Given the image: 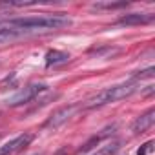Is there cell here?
Here are the masks:
<instances>
[{
	"label": "cell",
	"mask_w": 155,
	"mask_h": 155,
	"mask_svg": "<svg viewBox=\"0 0 155 155\" xmlns=\"http://www.w3.org/2000/svg\"><path fill=\"white\" fill-rule=\"evenodd\" d=\"M155 122V110L150 108L146 113L139 115L135 120H133V126H131V131L133 133H144L146 130H150Z\"/></svg>",
	"instance_id": "8992f818"
},
{
	"label": "cell",
	"mask_w": 155,
	"mask_h": 155,
	"mask_svg": "<svg viewBox=\"0 0 155 155\" xmlns=\"http://www.w3.org/2000/svg\"><path fill=\"white\" fill-rule=\"evenodd\" d=\"M101 139H102L101 135H95V137H91V139H90V140H88V142H86V144H84L82 148H81V151H82V153L90 151V150H91L93 146H97V144H99V140H101Z\"/></svg>",
	"instance_id": "4fadbf2b"
},
{
	"label": "cell",
	"mask_w": 155,
	"mask_h": 155,
	"mask_svg": "<svg viewBox=\"0 0 155 155\" xmlns=\"http://www.w3.org/2000/svg\"><path fill=\"white\" fill-rule=\"evenodd\" d=\"M48 86L46 84H29L28 88H24L18 95H15L11 101H9V106H22V104H28L31 102L38 93H42Z\"/></svg>",
	"instance_id": "277c9868"
},
{
	"label": "cell",
	"mask_w": 155,
	"mask_h": 155,
	"mask_svg": "<svg viewBox=\"0 0 155 155\" xmlns=\"http://www.w3.org/2000/svg\"><path fill=\"white\" fill-rule=\"evenodd\" d=\"M128 2H117V4H111V2H106V4H95L93 8L95 9H119V8H126Z\"/></svg>",
	"instance_id": "7c38bea8"
},
{
	"label": "cell",
	"mask_w": 155,
	"mask_h": 155,
	"mask_svg": "<svg viewBox=\"0 0 155 155\" xmlns=\"http://www.w3.org/2000/svg\"><path fill=\"white\" fill-rule=\"evenodd\" d=\"M31 140H33V133H22V135L11 139L9 142H6L4 146H0V155H15L17 151L26 148Z\"/></svg>",
	"instance_id": "5b68a950"
},
{
	"label": "cell",
	"mask_w": 155,
	"mask_h": 155,
	"mask_svg": "<svg viewBox=\"0 0 155 155\" xmlns=\"http://www.w3.org/2000/svg\"><path fill=\"white\" fill-rule=\"evenodd\" d=\"M35 155H38V153H35Z\"/></svg>",
	"instance_id": "9a60e30c"
},
{
	"label": "cell",
	"mask_w": 155,
	"mask_h": 155,
	"mask_svg": "<svg viewBox=\"0 0 155 155\" xmlns=\"http://www.w3.org/2000/svg\"><path fill=\"white\" fill-rule=\"evenodd\" d=\"M151 144H153L151 140H150V142H146V144H144V146H142V148L137 151V155H146L148 151H151Z\"/></svg>",
	"instance_id": "5bb4252c"
},
{
	"label": "cell",
	"mask_w": 155,
	"mask_h": 155,
	"mask_svg": "<svg viewBox=\"0 0 155 155\" xmlns=\"http://www.w3.org/2000/svg\"><path fill=\"white\" fill-rule=\"evenodd\" d=\"M137 90H139V82L131 79V81H128V82H124V84H117V86L106 88V90H102L101 93L93 95L91 99L86 101V108H99V106H104V104H110V102L122 101V99L133 95Z\"/></svg>",
	"instance_id": "7a4b0ae2"
},
{
	"label": "cell",
	"mask_w": 155,
	"mask_h": 155,
	"mask_svg": "<svg viewBox=\"0 0 155 155\" xmlns=\"http://www.w3.org/2000/svg\"><path fill=\"white\" fill-rule=\"evenodd\" d=\"M22 37H26V33L20 31V29L9 28V26H2V28H0V44H8V42L18 40Z\"/></svg>",
	"instance_id": "ba28073f"
},
{
	"label": "cell",
	"mask_w": 155,
	"mask_h": 155,
	"mask_svg": "<svg viewBox=\"0 0 155 155\" xmlns=\"http://www.w3.org/2000/svg\"><path fill=\"white\" fill-rule=\"evenodd\" d=\"M79 110V104H68V106H62V108H58L46 122H44V128L46 130H58L62 124H66L73 115H75V111Z\"/></svg>",
	"instance_id": "3957f363"
},
{
	"label": "cell",
	"mask_w": 155,
	"mask_h": 155,
	"mask_svg": "<svg viewBox=\"0 0 155 155\" xmlns=\"http://www.w3.org/2000/svg\"><path fill=\"white\" fill-rule=\"evenodd\" d=\"M153 20V15H144V13H130L120 17L117 22L120 26H140V24H148Z\"/></svg>",
	"instance_id": "52a82bcc"
},
{
	"label": "cell",
	"mask_w": 155,
	"mask_h": 155,
	"mask_svg": "<svg viewBox=\"0 0 155 155\" xmlns=\"http://www.w3.org/2000/svg\"><path fill=\"white\" fill-rule=\"evenodd\" d=\"M119 150H120V140H113V142L102 146L99 150V153H95V155H115Z\"/></svg>",
	"instance_id": "30bf717a"
},
{
	"label": "cell",
	"mask_w": 155,
	"mask_h": 155,
	"mask_svg": "<svg viewBox=\"0 0 155 155\" xmlns=\"http://www.w3.org/2000/svg\"><path fill=\"white\" fill-rule=\"evenodd\" d=\"M68 58H69L68 53L53 49V51H48V55H46V64H48V66H51V64H60V62H66Z\"/></svg>",
	"instance_id": "9c48e42d"
},
{
	"label": "cell",
	"mask_w": 155,
	"mask_h": 155,
	"mask_svg": "<svg viewBox=\"0 0 155 155\" xmlns=\"http://www.w3.org/2000/svg\"><path fill=\"white\" fill-rule=\"evenodd\" d=\"M71 20L64 15H40V17H26V18H11L6 26L24 31L26 35L40 33V31H53L69 26Z\"/></svg>",
	"instance_id": "6da1fadb"
},
{
	"label": "cell",
	"mask_w": 155,
	"mask_h": 155,
	"mask_svg": "<svg viewBox=\"0 0 155 155\" xmlns=\"http://www.w3.org/2000/svg\"><path fill=\"white\" fill-rule=\"evenodd\" d=\"M153 73H155V68H153V66H150V68H146V69H142V71H137V73L133 75V81L151 79V77H153Z\"/></svg>",
	"instance_id": "8fae6325"
}]
</instances>
